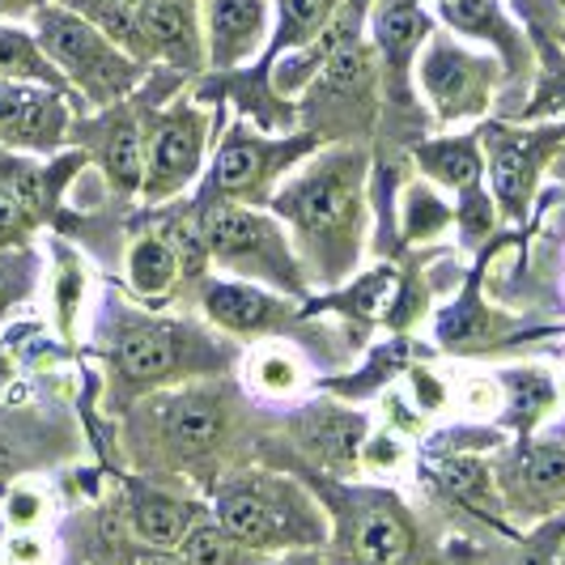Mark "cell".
<instances>
[{"label": "cell", "mask_w": 565, "mask_h": 565, "mask_svg": "<svg viewBox=\"0 0 565 565\" xmlns=\"http://www.w3.org/2000/svg\"><path fill=\"white\" fill-rule=\"evenodd\" d=\"M370 149L362 141L328 145L294 170L273 196V213L289 226L311 281L340 285L366 247Z\"/></svg>", "instance_id": "6da1fadb"}, {"label": "cell", "mask_w": 565, "mask_h": 565, "mask_svg": "<svg viewBox=\"0 0 565 565\" xmlns=\"http://www.w3.org/2000/svg\"><path fill=\"white\" fill-rule=\"evenodd\" d=\"M217 523L252 553H294L328 540V519L311 493L277 472H243L222 481Z\"/></svg>", "instance_id": "7a4b0ae2"}, {"label": "cell", "mask_w": 565, "mask_h": 565, "mask_svg": "<svg viewBox=\"0 0 565 565\" xmlns=\"http://www.w3.org/2000/svg\"><path fill=\"white\" fill-rule=\"evenodd\" d=\"M196 217L209 238L213 264H222L226 273L243 281L273 285L289 298H302L311 289V273L294 247L289 230L264 209L234 204V200H204Z\"/></svg>", "instance_id": "3957f363"}, {"label": "cell", "mask_w": 565, "mask_h": 565, "mask_svg": "<svg viewBox=\"0 0 565 565\" xmlns=\"http://www.w3.org/2000/svg\"><path fill=\"white\" fill-rule=\"evenodd\" d=\"M379 85H383V64H379L374 43L358 34L353 18H344V34L302 103L307 132L332 145L370 137L374 115H379Z\"/></svg>", "instance_id": "277c9868"}, {"label": "cell", "mask_w": 565, "mask_h": 565, "mask_svg": "<svg viewBox=\"0 0 565 565\" xmlns=\"http://www.w3.org/2000/svg\"><path fill=\"white\" fill-rule=\"evenodd\" d=\"M34 34L52 56L68 85L82 89L89 107H111L141 82V60H132L115 39H107L89 18L73 13L68 4H39Z\"/></svg>", "instance_id": "5b68a950"}, {"label": "cell", "mask_w": 565, "mask_h": 565, "mask_svg": "<svg viewBox=\"0 0 565 565\" xmlns=\"http://www.w3.org/2000/svg\"><path fill=\"white\" fill-rule=\"evenodd\" d=\"M222 344L204 337L192 323L174 319H124L111 340V370L115 383L128 392L162 387L188 374L222 366Z\"/></svg>", "instance_id": "8992f818"}, {"label": "cell", "mask_w": 565, "mask_h": 565, "mask_svg": "<svg viewBox=\"0 0 565 565\" xmlns=\"http://www.w3.org/2000/svg\"><path fill=\"white\" fill-rule=\"evenodd\" d=\"M319 145L323 141L315 132L264 137V132H252L243 119H234L226 141L217 145L204 192L209 200H234V204L264 209V204H273L285 174H294L311 153H319Z\"/></svg>", "instance_id": "52a82bcc"}, {"label": "cell", "mask_w": 565, "mask_h": 565, "mask_svg": "<svg viewBox=\"0 0 565 565\" xmlns=\"http://www.w3.org/2000/svg\"><path fill=\"white\" fill-rule=\"evenodd\" d=\"M417 82L438 124H463L489 115L498 89L507 85V68L493 52H472L455 34L438 30L417 56Z\"/></svg>", "instance_id": "ba28073f"}, {"label": "cell", "mask_w": 565, "mask_h": 565, "mask_svg": "<svg viewBox=\"0 0 565 565\" xmlns=\"http://www.w3.org/2000/svg\"><path fill=\"white\" fill-rule=\"evenodd\" d=\"M149 429H153V447L174 468H217L213 459L226 455L238 429V404L234 392L217 383L183 387L149 408Z\"/></svg>", "instance_id": "9c48e42d"}, {"label": "cell", "mask_w": 565, "mask_h": 565, "mask_svg": "<svg viewBox=\"0 0 565 565\" xmlns=\"http://www.w3.org/2000/svg\"><path fill=\"white\" fill-rule=\"evenodd\" d=\"M498 510L510 527L544 523L565 510V438L527 434L493 463Z\"/></svg>", "instance_id": "30bf717a"}, {"label": "cell", "mask_w": 565, "mask_h": 565, "mask_svg": "<svg viewBox=\"0 0 565 565\" xmlns=\"http://www.w3.org/2000/svg\"><path fill=\"white\" fill-rule=\"evenodd\" d=\"M481 149L498 209L510 222H523L540 188V174L553 167V158L565 149V124L514 128L502 119H489L481 124Z\"/></svg>", "instance_id": "8fae6325"}, {"label": "cell", "mask_w": 565, "mask_h": 565, "mask_svg": "<svg viewBox=\"0 0 565 565\" xmlns=\"http://www.w3.org/2000/svg\"><path fill=\"white\" fill-rule=\"evenodd\" d=\"M417 553V523L396 493H344L337 519L340 565H408Z\"/></svg>", "instance_id": "7c38bea8"}, {"label": "cell", "mask_w": 565, "mask_h": 565, "mask_svg": "<svg viewBox=\"0 0 565 565\" xmlns=\"http://www.w3.org/2000/svg\"><path fill=\"white\" fill-rule=\"evenodd\" d=\"M209 145V115L192 103H174L170 111L153 115L145 128V188L149 204L179 196L204 167Z\"/></svg>", "instance_id": "4fadbf2b"}, {"label": "cell", "mask_w": 565, "mask_h": 565, "mask_svg": "<svg viewBox=\"0 0 565 565\" xmlns=\"http://www.w3.org/2000/svg\"><path fill=\"white\" fill-rule=\"evenodd\" d=\"M438 18L451 34L477 39L502 60L510 89H523V85L536 82V43H532L527 30L510 18V9L502 0H438Z\"/></svg>", "instance_id": "5bb4252c"}, {"label": "cell", "mask_w": 565, "mask_h": 565, "mask_svg": "<svg viewBox=\"0 0 565 565\" xmlns=\"http://www.w3.org/2000/svg\"><path fill=\"white\" fill-rule=\"evenodd\" d=\"M429 34H434V22L422 9V0H374L370 4V43L383 64V89L399 107H413L408 73L429 43Z\"/></svg>", "instance_id": "9a60e30c"}, {"label": "cell", "mask_w": 565, "mask_h": 565, "mask_svg": "<svg viewBox=\"0 0 565 565\" xmlns=\"http://www.w3.org/2000/svg\"><path fill=\"white\" fill-rule=\"evenodd\" d=\"M68 137V111L64 94L47 85L0 82V145L4 149H30L52 153Z\"/></svg>", "instance_id": "2e32d148"}, {"label": "cell", "mask_w": 565, "mask_h": 565, "mask_svg": "<svg viewBox=\"0 0 565 565\" xmlns=\"http://www.w3.org/2000/svg\"><path fill=\"white\" fill-rule=\"evenodd\" d=\"M137 30H141L145 60H170L174 68H188V73H196L209 60L196 0H145L137 4Z\"/></svg>", "instance_id": "e0dca14e"}, {"label": "cell", "mask_w": 565, "mask_h": 565, "mask_svg": "<svg viewBox=\"0 0 565 565\" xmlns=\"http://www.w3.org/2000/svg\"><path fill=\"white\" fill-rule=\"evenodd\" d=\"M204 315L234 337H277L285 328H294V319H298V311L285 298L247 281L204 285Z\"/></svg>", "instance_id": "ac0fdd59"}, {"label": "cell", "mask_w": 565, "mask_h": 565, "mask_svg": "<svg viewBox=\"0 0 565 565\" xmlns=\"http://www.w3.org/2000/svg\"><path fill=\"white\" fill-rule=\"evenodd\" d=\"M268 39V0H204V43L213 68H238Z\"/></svg>", "instance_id": "d6986e66"}, {"label": "cell", "mask_w": 565, "mask_h": 565, "mask_svg": "<svg viewBox=\"0 0 565 565\" xmlns=\"http://www.w3.org/2000/svg\"><path fill=\"white\" fill-rule=\"evenodd\" d=\"M519 332L510 319H502L498 311H489L481 302V268L472 273V281L463 289V298L455 302L451 311H443L438 319V340L443 349L451 353H481V349H493Z\"/></svg>", "instance_id": "ffe728a7"}, {"label": "cell", "mask_w": 565, "mask_h": 565, "mask_svg": "<svg viewBox=\"0 0 565 565\" xmlns=\"http://www.w3.org/2000/svg\"><path fill=\"white\" fill-rule=\"evenodd\" d=\"M98 167L115 188V196H137L145 188V128L132 111H119L107 119V128H98V137L89 141Z\"/></svg>", "instance_id": "44dd1931"}, {"label": "cell", "mask_w": 565, "mask_h": 565, "mask_svg": "<svg viewBox=\"0 0 565 565\" xmlns=\"http://www.w3.org/2000/svg\"><path fill=\"white\" fill-rule=\"evenodd\" d=\"M298 438L319 468H349L358 455H362V443H366V422L353 417V413H340V408H311L298 417Z\"/></svg>", "instance_id": "7402d4cb"}, {"label": "cell", "mask_w": 565, "mask_h": 565, "mask_svg": "<svg viewBox=\"0 0 565 565\" xmlns=\"http://www.w3.org/2000/svg\"><path fill=\"white\" fill-rule=\"evenodd\" d=\"M417 167L429 183L438 188H451L455 196L477 188L484 174V149H481V132L472 137H438V141H422L413 149Z\"/></svg>", "instance_id": "603a6c76"}, {"label": "cell", "mask_w": 565, "mask_h": 565, "mask_svg": "<svg viewBox=\"0 0 565 565\" xmlns=\"http://www.w3.org/2000/svg\"><path fill=\"white\" fill-rule=\"evenodd\" d=\"M340 13V0H277V26L268 43V64H277L289 52L311 47L315 39H323Z\"/></svg>", "instance_id": "cb8c5ba5"}, {"label": "cell", "mask_w": 565, "mask_h": 565, "mask_svg": "<svg viewBox=\"0 0 565 565\" xmlns=\"http://www.w3.org/2000/svg\"><path fill=\"white\" fill-rule=\"evenodd\" d=\"M196 523L200 510L192 502L170 498V493H137L132 498V532L149 548H179Z\"/></svg>", "instance_id": "d4e9b609"}, {"label": "cell", "mask_w": 565, "mask_h": 565, "mask_svg": "<svg viewBox=\"0 0 565 565\" xmlns=\"http://www.w3.org/2000/svg\"><path fill=\"white\" fill-rule=\"evenodd\" d=\"M0 82H30L68 94V77L43 52L39 34H26L18 26H0Z\"/></svg>", "instance_id": "484cf974"}, {"label": "cell", "mask_w": 565, "mask_h": 565, "mask_svg": "<svg viewBox=\"0 0 565 565\" xmlns=\"http://www.w3.org/2000/svg\"><path fill=\"white\" fill-rule=\"evenodd\" d=\"M498 383L510 392L507 417H502V422H507L519 438H527V434L540 425V417L553 408V399H557L553 379H548L544 370L527 366V370H502V374H498Z\"/></svg>", "instance_id": "4316f807"}, {"label": "cell", "mask_w": 565, "mask_h": 565, "mask_svg": "<svg viewBox=\"0 0 565 565\" xmlns=\"http://www.w3.org/2000/svg\"><path fill=\"white\" fill-rule=\"evenodd\" d=\"M183 264L162 234H141L128 252V281L141 298H167L174 281H179Z\"/></svg>", "instance_id": "83f0119b"}, {"label": "cell", "mask_w": 565, "mask_h": 565, "mask_svg": "<svg viewBox=\"0 0 565 565\" xmlns=\"http://www.w3.org/2000/svg\"><path fill=\"white\" fill-rule=\"evenodd\" d=\"M451 222H455V209L434 192V183H413V188H404L399 226H404V238H408V243H429V238H438Z\"/></svg>", "instance_id": "f1b7e54d"}, {"label": "cell", "mask_w": 565, "mask_h": 565, "mask_svg": "<svg viewBox=\"0 0 565 565\" xmlns=\"http://www.w3.org/2000/svg\"><path fill=\"white\" fill-rule=\"evenodd\" d=\"M243 553L252 548H243L222 523H196L179 544V557L188 565H243Z\"/></svg>", "instance_id": "f546056e"}, {"label": "cell", "mask_w": 565, "mask_h": 565, "mask_svg": "<svg viewBox=\"0 0 565 565\" xmlns=\"http://www.w3.org/2000/svg\"><path fill=\"white\" fill-rule=\"evenodd\" d=\"M455 222H459V234H463V247L468 252H477L481 243H489L493 230H498V200H493V192H484L481 183L468 188V192H459Z\"/></svg>", "instance_id": "4dcf8cb0"}, {"label": "cell", "mask_w": 565, "mask_h": 565, "mask_svg": "<svg viewBox=\"0 0 565 565\" xmlns=\"http://www.w3.org/2000/svg\"><path fill=\"white\" fill-rule=\"evenodd\" d=\"M34 213L9 188H0V252H22L34 234Z\"/></svg>", "instance_id": "1f68e13d"}, {"label": "cell", "mask_w": 565, "mask_h": 565, "mask_svg": "<svg viewBox=\"0 0 565 565\" xmlns=\"http://www.w3.org/2000/svg\"><path fill=\"white\" fill-rule=\"evenodd\" d=\"M34 285V259L26 252H0V311L22 302Z\"/></svg>", "instance_id": "d6a6232c"}, {"label": "cell", "mask_w": 565, "mask_h": 565, "mask_svg": "<svg viewBox=\"0 0 565 565\" xmlns=\"http://www.w3.org/2000/svg\"><path fill=\"white\" fill-rule=\"evenodd\" d=\"M132 565H188L179 557V548H145L132 557Z\"/></svg>", "instance_id": "836d02e7"}, {"label": "cell", "mask_w": 565, "mask_h": 565, "mask_svg": "<svg viewBox=\"0 0 565 565\" xmlns=\"http://www.w3.org/2000/svg\"><path fill=\"white\" fill-rule=\"evenodd\" d=\"M13 510V514H22V519H30V514H34V502H30V493H22V502H18V507H9Z\"/></svg>", "instance_id": "e575fe53"}, {"label": "cell", "mask_w": 565, "mask_h": 565, "mask_svg": "<svg viewBox=\"0 0 565 565\" xmlns=\"http://www.w3.org/2000/svg\"><path fill=\"white\" fill-rule=\"evenodd\" d=\"M34 0H0V13H13V9H26Z\"/></svg>", "instance_id": "d590c367"}, {"label": "cell", "mask_w": 565, "mask_h": 565, "mask_svg": "<svg viewBox=\"0 0 565 565\" xmlns=\"http://www.w3.org/2000/svg\"><path fill=\"white\" fill-rule=\"evenodd\" d=\"M9 374V358H4V349H0V379Z\"/></svg>", "instance_id": "8d00e7d4"}, {"label": "cell", "mask_w": 565, "mask_h": 565, "mask_svg": "<svg viewBox=\"0 0 565 565\" xmlns=\"http://www.w3.org/2000/svg\"><path fill=\"white\" fill-rule=\"evenodd\" d=\"M119 4H145V0H119Z\"/></svg>", "instance_id": "74e56055"}, {"label": "cell", "mask_w": 565, "mask_h": 565, "mask_svg": "<svg viewBox=\"0 0 565 565\" xmlns=\"http://www.w3.org/2000/svg\"><path fill=\"white\" fill-rule=\"evenodd\" d=\"M557 565H565V544H562V557H557Z\"/></svg>", "instance_id": "f35d334b"}, {"label": "cell", "mask_w": 565, "mask_h": 565, "mask_svg": "<svg viewBox=\"0 0 565 565\" xmlns=\"http://www.w3.org/2000/svg\"><path fill=\"white\" fill-rule=\"evenodd\" d=\"M562 22H565V0H562Z\"/></svg>", "instance_id": "ab89813d"}]
</instances>
